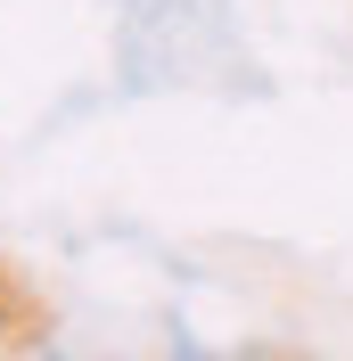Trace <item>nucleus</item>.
<instances>
[{
    "instance_id": "nucleus-1",
    "label": "nucleus",
    "mask_w": 353,
    "mask_h": 361,
    "mask_svg": "<svg viewBox=\"0 0 353 361\" xmlns=\"http://www.w3.org/2000/svg\"><path fill=\"white\" fill-rule=\"evenodd\" d=\"M49 345V295L17 263H0V361H25Z\"/></svg>"
},
{
    "instance_id": "nucleus-2",
    "label": "nucleus",
    "mask_w": 353,
    "mask_h": 361,
    "mask_svg": "<svg viewBox=\"0 0 353 361\" xmlns=\"http://www.w3.org/2000/svg\"><path fill=\"white\" fill-rule=\"evenodd\" d=\"M173 361H222V353H205L198 337H173Z\"/></svg>"
},
{
    "instance_id": "nucleus-3",
    "label": "nucleus",
    "mask_w": 353,
    "mask_h": 361,
    "mask_svg": "<svg viewBox=\"0 0 353 361\" xmlns=\"http://www.w3.org/2000/svg\"><path fill=\"white\" fill-rule=\"evenodd\" d=\"M246 361H296V353H271V345H263V353H246Z\"/></svg>"
}]
</instances>
